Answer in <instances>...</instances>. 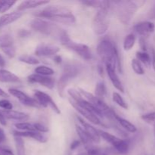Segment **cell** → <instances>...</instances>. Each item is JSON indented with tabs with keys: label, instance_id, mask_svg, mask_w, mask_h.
Listing matches in <instances>:
<instances>
[{
	"label": "cell",
	"instance_id": "cell-19",
	"mask_svg": "<svg viewBox=\"0 0 155 155\" xmlns=\"http://www.w3.org/2000/svg\"><path fill=\"white\" fill-rule=\"evenodd\" d=\"M0 82L5 83H19L20 79L18 76L5 69H0Z\"/></svg>",
	"mask_w": 155,
	"mask_h": 155
},
{
	"label": "cell",
	"instance_id": "cell-23",
	"mask_svg": "<svg viewBox=\"0 0 155 155\" xmlns=\"http://www.w3.org/2000/svg\"><path fill=\"white\" fill-rule=\"evenodd\" d=\"M114 118L115 120L123 127L125 130L128 131L129 133H134L137 131V128H136V126L134 124H132L131 122H130L129 120H127L124 119V118L120 117V116L117 115L116 114H114Z\"/></svg>",
	"mask_w": 155,
	"mask_h": 155
},
{
	"label": "cell",
	"instance_id": "cell-47",
	"mask_svg": "<svg viewBox=\"0 0 155 155\" xmlns=\"http://www.w3.org/2000/svg\"><path fill=\"white\" fill-rule=\"evenodd\" d=\"M54 60L56 63L59 64L61 62V56H59V55H55L54 57Z\"/></svg>",
	"mask_w": 155,
	"mask_h": 155
},
{
	"label": "cell",
	"instance_id": "cell-6",
	"mask_svg": "<svg viewBox=\"0 0 155 155\" xmlns=\"http://www.w3.org/2000/svg\"><path fill=\"white\" fill-rule=\"evenodd\" d=\"M108 8L98 10L93 20V30L98 35H103L107 32L109 27Z\"/></svg>",
	"mask_w": 155,
	"mask_h": 155
},
{
	"label": "cell",
	"instance_id": "cell-18",
	"mask_svg": "<svg viewBox=\"0 0 155 155\" xmlns=\"http://www.w3.org/2000/svg\"><path fill=\"white\" fill-rule=\"evenodd\" d=\"M22 15V12H11V13L3 15L2 16L0 17V27H5V26L12 24L13 22L20 19Z\"/></svg>",
	"mask_w": 155,
	"mask_h": 155
},
{
	"label": "cell",
	"instance_id": "cell-12",
	"mask_svg": "<svg viewBox=\"0 0 155 155\" xmlns=\"http://www.w3.org/2000/svg\"><path fill=\"white\" fill-rule=\"evenodd\" d=\"M30 83H39L48 89H53L54 86V80L52 77L39 75L37 74H31L27 78Z\"/></svg>",
	"mask_w": 155,
	"mask_h": 155
},
{
	"label": "cell",
	"instance_id": "cell-8",
	"mask_svg": "<svg viewBox=\"0 0 155 155\" xmlns=\"http://www.w3.org/2000/svg\"><path fill=\"white\" fill-rule=\"evenodd\" d=\"M35 99L38 101L41 107H50L52 110H54L56 114H61L60 109L57 106V104L54 103L52 98H51L49 95L43 92H41L39 90H36L34 92Z\"/></svg>",
	"mask_w": 155,
	"mask_h": 155
},
{
	"label": "cell",
	"instance_id": "cell-38",
	"mask_svg": "<svg viewBox=\"0 0 155 155\" xmlns=\"http://www.w3.org/2000/svg\"><path fill=\"white\" fill-rule=\"evenodd\" d=\"M0 107L4 110H11L13 108V105L8 100L1 99L0 100Z\"/></svg>",
	"mask_w": 155,
	"mask_h": 155
},
{
	"label": "cell",
	"instance_id": "cell-26",
	"mask_svg": "<svg viewBox=\"0 0 155 155\" xmlns=\"http://www.w3.org/2000/svg\"><path fill=\"white\" fill-rule=\"evenodd\" d=\"M14 43V39L10 34H4L0 36V48L3 49L7 47L12 46Z\"/></svg>",
	"mask_w": 155,
	"mask_h": 155
},
{
	"label": "cell",
	"instance_id": "cell-10",
	"mask_svg": "<svg viewBox=\"0 0 155 155\" xmlns=\"http://www.w3.org/2000/svg\"><path fill=\"white\" fill-rule=\"evenodd\" d=\"M15 127L20 131H31L39 132V133H47L48 129L43 124L39 123H30V122H20L15 124Z\"/></svg>",
	"mask_w": 155,
	"mask_h": 155
},
{
	"label": "cell",
	"instance_id": "cell-7",
	"mask_svg": "<svg viewBox=\"0 0 155 155\" xmlns=\"http://www.w3.org/2000/svg\"><path fill=\"white\" fill-rule=\"evenodd\" d=\"M80 72L79 67L73 64H68L64 67L62 72L61 76L59 78L58 83V92L61 96L64 95V88L68 83V82L73 78L77 77Z\"/></svg>",
	"mask_w": 155,
	"mask_h": 155
},
{
	"label": "cell",
	"instance_id": "cell-30",
	"mask_svg": "<svg viewBox=\"0 0 155 155\" xmlns=\"http://www.w3.org/2000/svg\"><path fill=\"white\" fill-rule=\"evenodd\" d=\"M15 147H16L17 155H26L25 146H24L23 138L15 136Z\"/></svg>",
	"mask_w": 155,
	"mask_h": 155
},
{
	"label": "cell",
	"instance_id": "cell-36",
	"mask_svg": "<svg viewBox=\"0 0 155 155\" xmlns=\"http://www.w3.org/2000/svg\"><path fill=\"white\" fill-rule=\"evenodd\" d=\"M141 118L145 123H148V124H155V111L143 114L141 117Z\"/></svg>",
	"mask_w": 155,
	"mask_h": 155
},
{
	"label": "cell",
	"instance_id": "cell-29",
	"mask_svg": "<svg viewBox=\"0 0 155 155\" xmlns=\"http://www.w3.org/2000/svg\"><path fill=\"white\" fill-rule=\"evenodd\" d=\"M35 74H39V75L46 76V77H50L54 74V70L51 69L49 67L45 66V65H40L36 68L35 69Z\"/></svg>",
	"mask_w": 155,
	"mask_h": 155
},
{
	"label": "cell",
	"instance_id": "cell-5",
	"mask_svg": "<svg viewBox=\"0 0 155 155\" xmlns=\"http://www.w3.org/2000/svg\"><path fill=\"white\" fill-rule=\"evenodd\" d=\"M60 41L61 43L64 46L68 48V49L74 51V52L77 53L79 56L83 58L85 60H90L92 58V54L89 46L84 45V44L78 43V42H75L72 41L70 39L67 32H64L61 37Z\"/></svg>",
	"mask_w": 155,
	"mask_h": 155
},
{
	"label": "cell",
	"instance_id": "cell-22",
	"mask_svg": "<svg viewBox=\"0 0 155 155\" xmlns=\"http://www.w3.org/2000/svg\"><path fill=\"white\" fill-rule=\"evenodd\" d=\"M76 130H77V135L79 136V138H80V142L83 144V145H85L86 149L93 146L94 142H92V140L90 139V137L88 136L87 133L84 131V130H83L81 127L77 126Z\"/></svg>",
	"mask_w": 155,
	"mask_h": 155
},
{
	"label": "cell",
	"instance_id": "cell-33",
	"mask_svg": "<svg viewBox=\"0 0 155 155\" xmlns=\"http://www.w3.org/2000/svg\"><path fill=\"white\" fill-rule=\"evenodd\" d=\"M112 99H113V101H114L117 105H119L120 107H121L122 108H128V105H127V102L124 101V99L122 98V96H121L119 93H117V92H114L113 95H112Z\"/></svg>",
	"mask_w": 155,
	"mask_h": 155
},
{
	"label": "cell",
	"instance_id": "cell-16",
	"mask_svg": "<svg viewBox=\"0 0 155 155\" xmlns=\"http://www.w3.org/2000/svg\"><path fill=\"white\" fill-rule=\"evenodd\" d=\"M1 111L5 119L21 121V122H27L29 120V118H30V116L27 114L24 113V112L18 111V110H2Z\"/></svg>",
	"mask_w": 155,
	"mask_h": 155
},
{
	"label": "cell",
	"instance_id": "cell-49",
	"mask_svg": "<svg viewBox=\"0 0 155 155\" xmlns=\"http://www.w3.org/2000/svg\"><path fill=\"white\" fill-rule=\"evenodd\" d=\"M154 133H155V124H154Z\"/></svg>",
	"mask_w": 155,
	"mask_h": 155
},
{
	"label": "cell",
	"instance_id": "cell-15",
	"mask_svg": "<svg viewBox=\"0 0 155 155\" xmlns=\"http://www.w3.org/2000/svg\"><path fill=\"white\" fill-rule=\"evenodd\" d=\"M154 24L150 21H143L134 26L135 32L142 36H148L154 31Z\"/></svg>",
	"mask_w": 155,
	"mask_h": 155
},
{
	"label": "cell",
	"instance_id": "cell-39",
	"mask_svg": "<svg viewBox=\"0 0 155 155\" xmlns=\"http://www.w3.org/2000/svg\"><path fill=\"white\" fill-rule=\"evenodd\" d=\"M86 150H87V151H86V153L84 155H104V154H105L101 150L95 148L93 146Z\"/></svg>",
	"mask_w": 155,
	"mask_h": 155
},
{
	"label": "cell",
	"instance_id": "cell-21",
	"mask_svg": "<svg viewBox=\"0 0 155 155\" xmlns=\"http://www.w3.org/2000/svg\"><path fill=\"white\" fill-rule=\"evenodd\" d=\"M113 147L119 154H126L130 150V142L127 139H122L119 138L113 144Z\"/></svg>",
	"mask_w": 155,
	"mask_h": 155
},
{
	"label": "cell",
	"instance_id": "cell-42",
	"mask_svg": "<svg viewBox=\"0 0 155 155\" xmlns=\"http://www.w3.org/2000/svg\"><path fill=\"white\" fill-rule=\"evenodd\" d=\"M5 133L4 130L2 128H0V143L4 142L5 140Z\"/></svg>",
	"mask_w": 155,
	"mask_h": 155
},
{
	"label": "cell",
	"instance_id": "cell-9",
	"mask_svg": "<svg viewBox=\"0 0 155 155\" xmlns=\"http://www.w3.org/2000/svg\"><path fill=\"white\" fill-rule=\"evenodd\" d=\"M8 92L14 97H15L24 105L28 106V107H37V108L41 107L40 104L38 103V101L34 98H31L19 89H9Z\"/></svg>",
	"mask_w": 155,
	"mask_h": 155
},
{
	"label": "cell",
	"instance_id": "cell-13",
	"mask_svg": "<svg viewBox=\"0 0 155 155\" xmlns=\"http://www.w3.org/2000/svg\"><path fill=\"white\" fill-rule=\"evenodd\" d=\"M77 120H78V122L80 123V126H81L82 128L84 130V131L87 133L88 136L90 137V139H92V142L94 143H99L100 139H101V136H100L99 133H98V130H96L94 127H92L90 124L87 123L86 121H85L84 120L82 119L80 117H77Z\"/></svg>",
	"mask_w": 155,
	"mask_h": 155
},
{
	"label": "cell",
	"instance_id": "cell-37",
	"mask_svg": "<svg viewBox=\"0 0 155 155\" xmlns=\"http://www.w3.org/2000/svg\"><path fill=\"white\" fill-rule=\"evenodd\" d=\"M2 50L10 58H14L15 56V54H16V49H15V47L14 45L7 47V48H5Z\"/></svg>",
	"mask_w": 155,
	"mask_h": 155
},
{
	"label": "cell",
	"instance_id": "cell-44",
	"mask_svg": "<svg viewBox=\"0 0 155 155\" xmlns=\"http://www.w3.org/2000/svg\"><path fill=\"white\" fill-rule=\"evenodd\" d=\"M5 60L4 57L0 54V68H2L3 69L5 66Z\"/></svg>",
	"mask_w": 155,
	"mask_h": 155
},
{
	"label": "cell",
	"instance_id": "cell-14",
	"mask_svg": "<svg viewBox=\"0 0 155 155\" xmlns=\"http://www.w3.org/2000/svg\"><path fill=\"white\" fill-rule=\"evenodd\" d=\"M13 134L15 136L21 138H31L40 143H45L48 141V138L42 133L39 132L31 131H14Z\"/></svg>",
	"mask_w": 155,
	"mask_h": 155
},
{
	"label": "cell",
	"instance_id": "cell-41",
	"mask_svg": "<svg viewBox=\"0 0 155 155\" xmlns=\"http://www.w3.org/2000/svg\"><path fill=\"white\" fill-rule=\"evenodd\" d=\"M80 141H78V140L74 141V142H73L71 145V149L75 150L76 148H77L79 146H80Z\"/></svg>",
	"mask_w": 155,
	"mask_h": 155
},
{
	"label": "cell",
	"instance_id": "cell-31",
	"mask_svg": "<svg viewBox=\"0 0 155 155\" xmlns=\"http://www.w3.org/2000/svg\"><path fill=\"white\" fill-rule=\"evenodd\" d=\"M98 133H99L100 136L101 138H102L104 141H106L107 142L110 143V145H113V144L119 138L117 137V136H114V135L110 134V133H107L105 131H103V130H98Z\"/></svg>",
	"mask_w": 155,
	"mask_h": 155
},
{
	"label": "cell",
	"instance_id": "cell-4",
	"mask_svg": "<svg viewBox=\"0 0 155 155\" xmlns=\"http://www.w3.org/2000/svg\"><path fill=\"white\" fill-rule=\"evenodd\" d=\"M116 46L109 40H102L97 47V52L105 65L115 68V57L117 53Z\"/></svg>",
	"mask_w": 155,
	"mask_h": 155
},
{
	"label": "cell",
	"instance_id": "cell-24",
	"mask_svg": "<svg viewBox=\"0 0 155 155\" xmlns=\"http://www.w3.org/2000/svg\"><path fill=\"white\" fill-rule=\"evenodd\" d=\"M82 3L86 5L87 6L92 8H96L98 10L103 8H110V2L108 1H84L82 2Z\"/></svg>",
	"mask_w": 155,
	"mask_h": 155
},
{
	"label": "cell",
	"instance_id": "cell-43",
	"mask_svg": "<svg viewBox=\"0 0 155 155\" xmlns=\"http://www.w3.org/2000/svg\"><path fill=\"white\" fill-rule=\"evenodd\" d=\"M0 124L2 126L6 125V119L5 118V117L3 116L2 114L1 110H0Z\"/></svg>",
	"mask_w": 155,
	"mask_h": 155
},
{
	"label": "cell",
	"instance_id": "cell-1",
	"mask_svg": "<svg viewBox=\"0 0 155 155\" xmlns=\"http://www.w3.org/2000/svg\"><path fill=\"white\" fill-rule=\"evenodd\" d=\"M35 15L39 18H45L54 23L66 25H72L76 22V18L71 11L58 5L47 6L35 13Z\"/></svg>",
	"mask_w": 155,
	"mask_h": 155
},
{
	"label": "cell",
	"instance_id": "cell-2",
	"mask_svg": "<svg viewBox=\"0 0 155 155\" xmlns=\"http://www.w3.org/2000/svg\"><path fill=\"white\" fill-rule=\"evenodd\" d=\"M30 27L36 31L46 36L55 37L60 40L64 30L61 29L54 23L47 21L42 18H35L30 22Z\"/></svg>",
	"mask_w": 155,
	"mask_h": 155
},
{
	"label": "cell",
	"instance_id": "cell-28",
	"mask_svg": "<svg viewBox=\"0 0 155 155\" xmlns=\"http://www.w3.org/2000/svg\"><path fill=\"white\" fill-rule=\"evenodd\" d=\"M135 43H136V36L130 33L125 37L124 41V48L125 51H130L133 48Z\"/></svg>",
	"mask_w": 155,
	"mask_h": 155
},
{
	"label": "cell",
	"instance_id": "cell-11",
	"mask_svg": "<svg viewBox=\"0 0 155 155\" xmlns=\"http://www.w3.org/2000/svg\"><path fill=\"white\" fill-rule=\"evenodd\" d=\"M60 48L55 45L51 44H40L36 47L35 50V54L40 57H50V56H55Z\"/></svg>",
	"mask_w": 155,
	"mask_h": 155
},
{
	"label": "cell",
	"instance_id": "cell-25",
	"mask_svg": "<svg viewBox=\"0 0 155 155\" xmlns=\"http://www.w3.org/2000/svg\"><path fill=\"white\" fill-rule=\"evenodd\" d=\"M136 58L140 63H142L146 67L149 68L151 63V58L148 53L145 52V51H137L136 52Z\"/></svg>",
	"mask_w": 155,
	"mask_h": 155
},
{
	"label": "cell",
	"instance_id": "cell-48",
	"mask_svg": "<svg viewBox=\"0 0 155 155\" xmlns=\"http://www.w3.org/2000/svg\"><path fill=\"white\" fill-rule=\"evenodd\" d=\"M0 96L1 97H5V98H6V97H8V94L6 93L5 92L4 90H2V89L0 88Z\"/></svg>",
	"mask_w": 155,
	"mask_h": 155
},
{
	"label": "cell",
	"instance_id": "cell-45",
	"mask_svg": "<svg viewBox=\"0 0 155 155\" xmlns=\"http://www.w3.org/2000/svg\"><path fill=\"white\" fill-rule=\"evenodd\" d=\"M151 52H152V59H151V63H152L153 68H154V70L155 71V50L154 48H152Z\"/></svg>",
	"mask_w": 155,
	"mask_h": 155
},
{
	"label": "cell",
	"instance_id": "cell-32",
	"mask_svg": "<svg viewBox=\"0 0 155 155\" xmlns=\"http://www.w3.org/2000/svg\"><path fill=\"white\" fill-rule=\"evenodd\" d=\"M19 61L24 63L30 65H37L39 64V61L36 58L31 55H21L19 57Z\"/></svg>",
	"mask_w": 155,
	"mask_h": 155
},
{
	"label": "cell",
	"instance_id": "cell-20",
	"mask_svg": "<svg viewBox=\"0 0 155 155\" xmlns=\"http://www.w3.org/2000/svg\"><path fill=\"white\" fill-rule=\"evenodd\" d=\"M49 2L48 1H33V0H28V1H24L18 5V12H23V11L27 10V9L34 8L42 6Z\"/></svg>",
	"mask_w": 155,
	"mask_h": 155
},
{
	"label": "cell",
	"instance_id": "cell-17",
	"mask_svg": "<svg viewBox=\"0 0 155 155\" xmlns=\"http://www.w3.org/2000/svg\"><path fill=\"white\" fill-rule=\"evenodd\" d=\"M106 71L108 77L110 78V82L112 83L113 86L116 88L117 90L120 91L121 92H124V88L122 83L120 80L117 74L116 73V69L110 65H106Z\"/></svg>",
	"mask_w": 155,
	"mask_h": 155
},
{
	"label": "cell",
	"instance_id": "cell-46",
	"mask_svg": "<svg viewBox=\"0 0 155 155\" xmlns=\"http://www.w3.org/2000/svg\"><path fill=\"white\" fill-rule=\"evenodd\" d=\"M29 34V32L26 31V30H21L19 32V35L21 37H24V36H27Z\"/></svg>",
	"mask_w": 155,
	"mask_h": 155
},
{
	"label": "cell",
	"instance_id": "cell-35",
	"mask_svg": "<svg viewBox=\"0 0 155 155\" xmlns=\"http://www.w3.org/2000/svg\"><path fill=\"white\" fill-rule=\"evenodd\" d=\"M15 3L16 2L15 1H0V13L8 11Z\"/></svg>",
	"mask_w": 155,
	"mask_h": 155
},
{
	"label": "cell",
	"instance_id": "cell-50",
	"mask_svg": "<svg viewBox=\"0 0 155 155\" xmlns=\"http://www.w3.org/2000/svg\"><path fill=\"white\" fill-rule=\"evenodd\" d=\"M104 155H107V154H104Z\"/></svg>",
	"mask_w": 155,
	"mask_h": 155
},
{
	"label": "cell",
	"instance_id": "cell-40",
	"mask_svg": "<svg viewBox=\"0 0 155 155\" xmlns=\"http://www.w3.org/2000/svg\"><path fill=\"white\" fill-rule=\"evenodd\" d=\"M0 155H15L9 148L0 145Z\"/></svg>",
	"mask_w": 155,
	"mask_h": 155
},
{
	"label": "cell",
	"instance_id": "cell-3",
	"mask_svg": "<svg viewBox=\"0 0 155 155\" xmlns=\"http://www.w3.org/2000/svg\"><path fill=\"white\" fill-rule=\"evenodd\" d=\"M114 3L118 19L124 24L128 25L137 11V5L133 1H119Z\"/></svg>",
	"mask_w": 155,
	"mask_h": 155
},
{
	"label": "cell",
	"instance_id": "cell-34",
	"mask_svg": "<svg viewBox=\"0 0 155 155\" xmlns=\"http://www.w3.org/2000/svg\"><path fill=\"white\" fill-rule=\"evenodd\" d=\"M132 68L136 74L139 75H143L145 74V70L142 66V64L137 60V59H133L132 61Z\"/></svg>",
	"mask_w": 155,
	"mask_h": 155
},
{
	"label": "cell",
	"instance_id": "cell-27",
	"mask_svg": "<svg viewBox=\"0 0 155 155\" xmlns=\"http://www.w3.org/2000/svg\"><path fill=\"white\" fill-rule=\"evenodd\" d=\"M106 92H107V89H106L105 84H104V82L100 81L98 82L96 84L95 89V95L97 98H100V99H102L106 95Z\"/></svg>",
	"mask_w": 155,
	"mask_h": 155
}]
</instances>
